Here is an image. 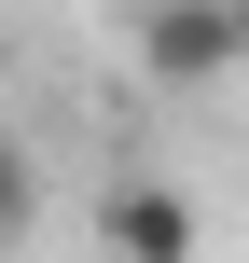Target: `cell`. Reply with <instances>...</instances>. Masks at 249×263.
<instances>
[{
    "label": "cell",
    "instance_id": "3",
    "mask_svg": "<svg viewBox=\"0 0 249 263\" xmlns=\"http://www.w3.org/2000/svg\"><path fill=\"white\" fill-rule=\"evenodd\" d=\"M28 208H42V180H28V153H14V139H0V250H14V236H28Z\"/></svg>",
    "mask_w": 249,
    "mask_h": 263
},
{
    "label": "cell",
    "instance_id": "1",
    "mask_svg": "<svg viewBox=\"0 0 249 263\" xmlns=\"http://www.w3.org/2000/svg\"><path fill=\"white\" fill-rule=\"evenodd\" d=\"M125 55H139V83L194 97V83L249 69V0H139L125 14Z\"/></svg>",
    "mask_w": 249,
    "mask_h": 263
},
{
    "label": "cell",
    "instance_id": "2",
    "mask_svg": "<svg viewBox=\"0 0 249 263\" xmlns=\"http://www.w3.org/2000/svg\"><path fill=\"white\" fill-rule=\"evenodd\" d=\"M194 250H208V222L180 180H152V166L97 180V263H194Z\"/></svg>",
    "mask_w": 249,
    "mask_h": 263
}]
</instances>
